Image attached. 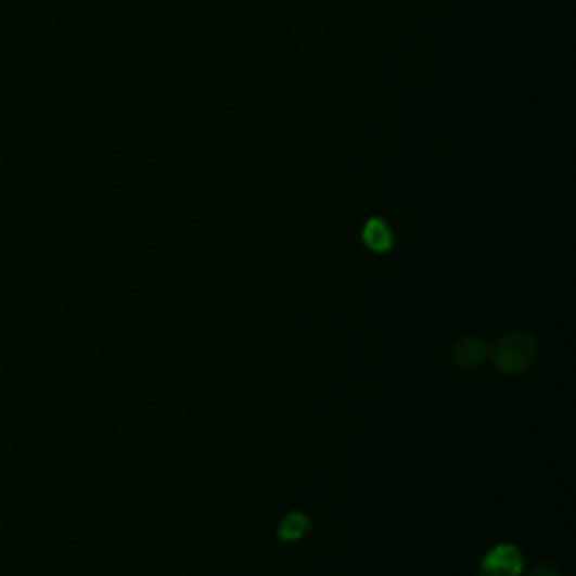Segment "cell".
<instances>
[{"label":"cell","mask_w":576,"mask_h":576,"mask_svg":"<svg viewBox=\"0 0 576 576\" xmlns=\"http://www.w3.org/2000/svg\"><path fill=\"white\" fill-rule=\"evenodd\" d=\"M489 356L502 374H523L538 358V343L527 331H507L491 345Z\"/></svg>","instance_id":"obj_1"},{"label":"cell","mask_w":576,"mask_h":576,"mask_svg":"<svg viewBox=\"0 0 576 576\" xmlns=\"http://www.w3.org/2000/svg\"><path fill=\"white\" fill-rule=\"evenodd\" d=\"M523 554L515 545L502 542L482 559L479 576H521L523 574Z\"/></svg>","instance_id":"obj_2"},{"label":"cell","mask_w":576,"mask_h":576,"mask_svg":"<svg viewBox=\"0 0 576 576\" xmlns=\"http://www.w3.org/2000/svg\"><path fill=\"white\" fill-rule=\"evenodd\" d=\"M450 356H452L455 366H458L460 370L473 372L479 366H484V360L489 358V347L484 345L479 338H475V336H464V338H460L458 343H455Z\"/></svg>","instance_id":"obj_3"},{"label":"cell","mask_w":576,"mask_h":576,"mask_svg":"<svg viewBox=\"0 0 576 576\" xmlns=\"http://www.w3.org/2000/svg\"><path fill=\"white\" fill-rule=\"evenodd\" d=\"M362 241H366L368 248L374 253H387L392 248V230L381 221V219H370L362 228Z\"/></svg>","instance_id":"obj_4"},{"label":"cell","mask_w":576,"mask_h":576,"mask_svg":"<svg viewBox=\"0 0 576 576\" xmlns=\"http://www.w3.org/2000/svg\"><path fill=\"white\" fill-rule=\"evenodd\" d=\"M309 529H311V521L307 519V515L299 513V511H291L282 519V523L278 527V536L282 540L293 542V540H299L305 534H309Z\"/></svg>","instance_id":"obj_5"},{"label":"cell","mask_w":576,"mask_h":576,"mask_svg":"<svg viewBox=\"0 0 576 576\" xmlns=\"http://www.w3.org/2000/svg\"><path fill=\"white\" fill-rule=\"evenodd\" d=\"M527 576H563L556 567H552V565H548V563H540V565H536Z\"/></svg>","instance_id":"obj_6"}]
</instances>
